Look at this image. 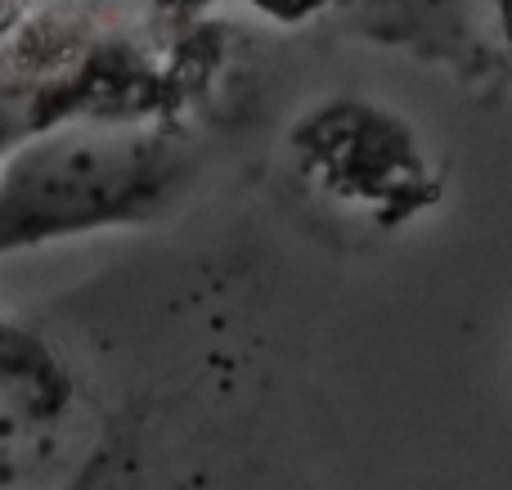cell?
Segmentation results:
<instances>
[{
    "instance_id": "1",
    "label": "cell",
    "mask_w": 512,
    "mask_h": 490,
    "mask_svg": "<svg viewBox=\"0 0 512 490\" xmlns=\"http://www.w3.org/2000/svg\"><path fill=\"white\" fill-rule=\"evenodd\" d=\"M176 180L167 140L131 122L41 131L0 167V257L144 221Z\"/></svg>"
},
{
    "instance_id": "2",
    "label": "cell",
    "mask_w": 512,
    "mask_h": 490,
    "mask_svg": "<svg viewBox=\"0 0 512 490\" xmlns=\"http://www.w3.org/2000/svg\"><path fill=\"white\" fill-rule=\"evenodd\" d=\"M283 153L301 194L373 230H400L441 198V171L418 126L364 95L301 108L283 135Z\"/></svg>"
},
{
    "instance_id": "3",
    "label": "cell",
    "mask_w": 512,
    "mask_h": 490,
    "mask_svg": "<svg viewBox=\"0 0 512 490\" xmlns=\"http://www.w3.org/2000/svg\"><path fill=\"white\" fill-rule=\"evenodd\" d=\"M256 18H265L270 27H306L310 18H324L328 9H337L342 0H243Z\"/></svg>"
},
{
    "instance_id": "4",
    "label": "cell",
    "mask_w": 512,
    "mask_h": 490,
    "mask_svg": "<svg viewBox=\"0 0 512 490\" xmlns=\"http://www.w3.org/2000/svg\"><path fill=\"white\" fill-rule=\"evenodd\" d=\"M167 14H203V9H212L216 0H158Z\"/></svg>"
}]
</instances>
